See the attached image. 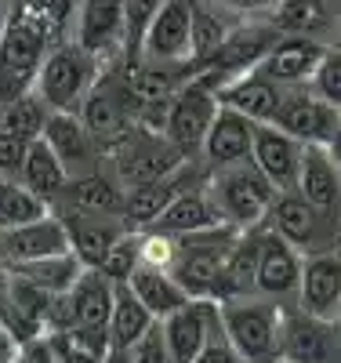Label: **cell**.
Here are the masks:
<instances>
[{
    "label": "cell",
    "instance_id": "38",
    "mask_svg": "<svg viewBox=\"0 0 341 363\" xmlns=\"http://www.w3.org/2000/svg\"><path fill=\"white\" fill-rule=\"evenodd\" d=\"M142 265V233H135V229H128L116 244L109 247V255L102 258V265H99V272L102 277H109L113 284H128L131 280V272Z\"/></svg>",
    "mask_w": 341,
    "mask_h": 363
},
{
    "label": "cell",
    "instance_id": "12",
    "mask_svg": "<svg viewBox=\"0 0 341 363\" xmlns=\"http://www.w3.org/2000/svg\"><path fill=\"white\" fill-rule=\"evenodd\" d=\"M280 131H287L291 138H298L301 145H327L330 135L341 124V113L334 106H327L313 87H287V95L280 102V113L272 120Z\"/></svg>",
    "mask_w": 341,
    "mask_h": 363
},
{
    "label": "cell",
    "instance_id": "42",
    "mask_svg": "<svg viewBox=\"0 0 341 363\" xmlns=\"http://www.w3.org/2000/svg\"><path fill=\"white\" fill-rule=\"evenodd\" d=\"M11 363H58V356L51 349V338L47 335H37V338L18 342V352H15Z\"/></svg>",
    "mask_w": 341,
    "mask_h": 363
},
{
    "label": "cell",
    "instance_id": "2",
    "mask_svg": "<svg viewBox=\"0 0 341 363\" xmlns=\"http://www.w3.org/2000/svg\"><path fill=\"white\" fill-rule=\"evenodd\" d=\"M229 84V77H222L218 69H193L174 95H171V109H167V124H164V138L178 149L181 160H200L203 138L214 124L218 113V91Z\"/></svg>",
    "mask_w": 341,
    "mask_h": 363
},
{
    "label": "cell",
    "instance_id": "6",
    "mask_svg": "<svg viewBox=\"0 0 341 363\" xmlns=\"http://www.w3.org/2000/svg\"><path fill=\"white\" fill-rule=\"evenodd\" d=\"M265 225H269L272 233H280L301 258H305V255H320V251L341 247V218L323 215L320 207H313L308 200H301L294 189H291V193H276Z\"/></svg>",
    "mask_w": 341,
    "mask_h": 363
},
{
    "label": "cell",
    "instance_id": "11",
    "mask_svg": "<svg viewBox=\"0 0 341 363\" xmlns=\"http://www.w3.org/2000/svg\"><path fill=\"white\" fill-rule=\"evenodd\" d=\"M301 280V255L287 244L280 233L262 225L258 233V272H255V294L272 298L280 306H294Z\"/></svg>",
    "mask_w": 341,
    "mask_h": 363
},
{
    "label": "cell",
    "instance_id": "49",
    "mask_svg": "<svg viewBox=\"0 0 341 363\" xmlns=\"http://www.w3.org/2000/svg\"><path fill=\"white\" fill-rule=\"evenodd\" d=\"M334 44L341 48V11H337V22H334Z\"/></svg>",
    "mask_w": 341,
    "mask_h": 363
},
{
    "label": "cell",
    "instance_id": "9",
    "mask_svg": "<svg viewBox=\"0 0 341 363\" xmlns=\"http://www.w3.org/2000/svg\"><path fill=\"white\" fill-rule=\"evenodd\" d=\"M193 4H196V0H164V8L157 11V18H152L149 29H145L138 62H174V66H189Z\"/></svg>",
    "mask_w": 341,
    "mask_h": 363
},
{
    "label": "cell",
    "instance_id": "20",
    "mask_svg": "<svg viewBox=\"0 0 341 363\" xmlns=\"http://www.w3.org/2000/svg\"><path fill=\"white\" fill-rule=\"evenodd\" d=\"M62 251H69V244H66V229H62L58 215H47L29 225H15V229H0V265L4 269L51 258Z\"/></svg>",
    "mask_w": 341,
    "mask_h": 363
},
{
    "label": "cell",
    "instance_id": "34",
    "mask_svg": "<svg viewBox=\"0 0 341 363\" xmlns=\"http://www.w3.org/2000/svg\"><path fill=\"white\" fill-rule=\"evenodd\" d=\"M47 116H51L47 102L37 95V91H26L22 99H15V102H8L4 109H0V128H4L8 135H15V138H22V142H37L44 135V128H47Z\"/></svg>",
    "mask_w": 341,
    "mask_h": 363
},
{
    "label": "cell",
    "instance_id": "3",
    "mask_svg": "<svg viewBox=\"0 0 341 363\" xmlns=\"http://www.w3.org/2000/svg\"><path fill=\"white\" fill-rule=\"evenodd\" d=\"M51 48H55L51 33L29 15V8L22 0H15L8 29L0 37V109L15 99H22L26 91H33L37 73H40Z\"/></svg>",
    "mask_w": 341,
    "mask_h": 363
},
{
    "label": "cell",
    "instance_id": "31",
    "mask_svg": "<svg viewBox=\"0 0 341 363\" xmlns=\"http://www.w3.org/2000/svg\"><path fill=\"white\" fill-rule=\"evenodd\" d=\"M160 320L152 316L142 301L131 294L128 284H116V294H113V313H109V327H106V338H109V349H123L138 342L149 327H157Z\"/></svg>",
    "mask_w": 341,
    "mask_h": 363
},
{
    "label": "cell",
    "instance_id": "45",
    "mask_svg": "<svg viewBox=\"0 0 341 363\" xmlns=\"http://www.w3.org/2000/svg\"><path fill=\"white\" fill-rule=\"evenodd\" d=\"M18 352V338H15V330L8 327V320L0 316V363H11Z\"/></svg>",
    "mask_w": 341,
    "mask_h": 363
},
{
    "label": "cell",
    "instance_id": "30",
    "mask_svg": "<svg viewBox=\"0 0 341 363\" xmlns=\"http://www.w3.org/2000/svg\"><path fill=\"white\" fill-rule=\"evenodd\" d=\"M240 18H233L225 8H218L214 0H196L193 4V44H189V66L200 69L207 58L225 44V37L233 33V26Z\"/></svg>",
    "mask_w": 341,
    "mask_h": 363
},
{
    "label": "cell",
    "instance_id": "44",
    "mask_svg": "<svg viewBox=\"0 0 341 363\" xmlns=\"http://www.w3.org/2000/svg\"><path fill=\"white\" fill-rule=\"evenodd\" d=\"M189 363H243L240 356H236V349L229 345V338H225V330H218Z\"/></svg>",
    "mask_w": 341,
    "mask_h": 363
},
{
    "label": "cell",
    "instance_id": "1",
    "mask_svg": "<svg viewBox=\"0 0 341 363\" xmlns=\"http://www.w3.org/2000/svg\"><path fill=\"white\" fill-rule=\"evenodd\" d=\"M284 313H287V306H280L272 298H262V294L218 301L222 330L243 363H280Z\"/></svg>",
    "mask_w": 341,
    "mask_h": 363
},
{
    "label": "cell",
    "instance_id": "26",
    "mask_svg": "<svg viewBox=\"0 0 341 363\" xmlns=\"http://www.w3.org/2000/svg\"><path fill=\"white\" fill-rule=\"evenodd\" d=\"M294 193L301 200H308L313 207H320L323 215L341 218V171L334 167V160L327 157L323 145H305Z\"/></svg>",
    "mask_w": 341,
    "mask_h": 363
},
{
    "label": "cell",
    "instance_id": "46",
    "mask_svg": "<svg viewBox=\"0 0 341 363\" xmlns=\"http://www.w3.org/2000/svg\"><path fill=\"white\" fill-rule=\"evenodd\" d=\"M8 309H11V272L0 265V316L8 320Z\"/></svg>",
    "mask_w": 341,
    "mask_h": 363
},
{
    "label": "cell",
    "instance_id": "27",
    "mask_svg": "<svg viewBox=\"0 0 341 363\" xmlns=\"http://www.w3.org/2000/svg\"><path fill=\"white\" fill-rule=\"evenodd\" d=\"M337 11H341V0H280V4L272 8L269 22L280 29V33L323 40L327 29H330V37H334Z\"/></svg>",
    "mask_w": 341,
    "mask_h": 363
},
{
    "label": "cell",
    "instance_id": "17",
    "mask_svg": "<svg viewBox=\"0 0 341 363\" xmlns=\"http://www.w3.org/2000/svg\"><path fill=\"white\" fill-rule=\"evenodd\" d=\"M330 44L316 40V37H294V33H280V40H276L269 48V55L262 58L258 73L269 77L272 84L280 87H305L308 80H313L320 58Z\"/></svg>",
    "mask_w": 341,
    "mask_h": 363
},
{
    "label": "cell",
    "instance_id": "29",
    "mask_svg": "<svg viewBox=\"0 0 341 363\" xmlns=\"http://www.w3.org/2000/svg\"><path fill=\"white\" fill-rule=\"evenodd\" d=\"M128 287H131V294L142 301V306L157 316V320H164V316H171L178 306H185V291L178 287V280L171 277L167 269H157V265H138L135 272H131V280H128Z\"/></svg>",
    "mask_w": 341,
    "mask_h": 363
},
{
    "label": "cell",
    "instance_id": "48",
    "mask_svg": "<svg viewBox=\"0 0 341 363\" xmlns=\"http://www.w3.org/2000/svg\"><path fill=\"white\" fill-rule=\"evenodd\" d=\"M11 8H15V0H0V37H4V29H8Z\"/></svg>",
    "mask_w": 341,
    "mask_h": 363
},
{
    "label": "cell",
    "instance_id": "24",
    "mask_svg": "<svg viewBox=\"0 0 341 363\" xmlns=\"http://www.w3.org/2000/svg\"><path fill=\"white\" fill-rule=\"evenodd\" d=\"M47 142V149L58 157V164L66 167V174H84L91 167H99V153H95V138L80 124L77 113H51L47 128L40 135Z\"/></svg>",
    "mask_w": 341,
    "mask_h": 363
},
{
    "label": "cell",
    "instance_id": "28",
    "mask_svg": "<svg viewBox=\"0 0 341 363\" xmlns=\"http://www.w3.org/2000/svg\"><path fill=\"white\" fill-rule=\"evenodd\" d=\"M18 182H22V186L33 193V196H40L47 207H55L58 196H62V189H66L69 174H66V167L58 164V157L47 149V142L37 138V142H29V149H26Z\"/></svg>",
    "mask_w": 341,
    "mask_h": 363
},
{
    "label": "cell",
    "instance_id": "21",
    "mask_svg": "<svg viewBox=\"0 0 341 363\" xmlns=\"http://www.w3.org/2000/svg\"><path fill=\"white\" fill-rule=\"evenodd\" d=\"M66 211H95V215H120L123 211V186L109 167H91L84 174H73L62 189L51 215H66ZM123 218V215H120Z\"/></svg>",
    "mask_w": 341,
    "mask_h": 363
},
{
    "label": "cell",
    "instance_id": "14",
    "mask_svg": "<svg viewBox=\"0 0 341 363\" xmlns=\"http://www.w3.org/2000/svg\"><path fill=\"white\" fill-rule=\"evenodd\" d=\"M294 309H301L308 316L337 320V309H341V247L301 258V280H298Z\"/></svg>",
    "mask_w": 341,
    "mask_h": 363
},
{
    "label": "cell",
    "instance_id": "33",
    "mask_svg": "<svg viewBox=\"0 0 341 363\" xmlns=\"http://www.w3.org/2000/svg\"><path fill=\"white\" fill-rule=\"evenodd\" d=\"M47 338H51L58 363H106V356H109L106 330L62 327V330H47Z\"/></svg>",
    "mask_w": 341,
    "mask_h": 363
},
{
    "label": "cell",
    "instance_id": "22",
    "mask_svg": "<svg viewBox=\"0 0 341 363\" xmlns=\"http://www.w3.org/2000/svg\"><path fill=\"white\" fill-rule=\"evenodd\" d=\"M113 294L116 284L102 277L99 269H84L80 280L62 294L66 306V327H84V330H106L109 313H113Z\"/></svg>",
    "mask_w": 341,
    "mask_h": 363
},
{
    "label": "cell",
    "instance_id": "7",
    "mask_svg": "<svg viewBox=\"0 0 341 363\" xmlns=\"http://www.w3.org/2000/svg\"><path fill=\"white\" fill-rule=\"evenodd\" d=\"M280 363H341V320L308 316L287 306Z\"/></svg>",
    "mask_w": 341,
    "mask_h": 363
},
{
    "label": "cell",
    "instance_id": "15",
    "mask_svg": "<svg viewBox=\"0 0 341 363\" xmlns=\"http://www.w3.org/2000/svg\"><path fill=\"white\" fill-rule=\"evenodd\" d=\"M181 164H185V160L178 157V149H174L164 135L138 131L135 142L109 164V171L116 174V182H120L123 189H131V186H145V182L167 178V174L178 171Z\"/></svg>",
    "mask_w": 341,
    "mask_h": 363
},
{
    "label": "cell",
    "instance_id": "25",
    "mask_svg": "<svg viewBox=\"0 0 341 363\" xmlns=\"http://www.w3.org/2000/svg\"><path fill=\"white\" fill-rule=\"evenodd\" d=\"M287 95V87L272 84L269 77H262L258 69L255 73H243V77H233L222 91H218V102L236 109L240 116H247L251 124H272L276 113H280V102Z\"/></svg>",
    "mask_w": 341,
    "mask_h": 363
},
{
    "label": "cell",
    "instance_id": "40",
    "mask_svg": "<svg viewBox=\"0 0 341 363\" xmlns=\"http://www.w3.org/2000/svg\"><path fill=\"white\" fill-rule=\"evenodd\" d=\"M308 87H313L327 106H334L341 113V48L337 44H330L323 51V58H320L313 80H308Z\"/></svg>",
    "mask_w": 341,
    "mask_h": 363
},
{
    "label": "cell",
    "instance_id": "8",
    "mask_svg": "<svg viewBox=\"0 0 341 363\" xmlns=\"http://www.w3.org/2000/svg\"><path fill=\"white\" fill-rule=\"evenodd\" d=\"M73 44L102 66L123 62V0H80Z\"/></svg>",
    "mask_w": 341,
    "mask_h": 363
},
{
    "label": "cell",
    "instance_id": "37",
    "mask_svg": "<svg viewBox=\"0 0 341 363\" xmlns=\"http://www.w3.org/2000/svg\"><path fill=\"white\" fill-rule=\"evenodd\" d=\"M160 8H164V0H123V62L128 66L138 62L145 29L157 18Z\"/></svg>",
    "mask_w": 341,
    "mask_h": 363
},
{
    "label": "cell",
    "instance_id": "10",
    "mask_svg": "<svg viewBox=\"0 0 341 363\" xmlns=\"http://www.w3.org/2000/svg\"><path fill=\"white\" fill-rule=\"evenodd\" d=\"M218 330H222L218 301H207V298H189L185 306H178L171 316L160 320V335L171 363H189Z\"/></svg>",
    "mask_w": 341,
    "mask_h": 363
},
{
    "label": "cell",
    "instance_id": "16",
    "mask_svg": "<svg viewBox=\"0 0 341 363\" xmlns=\"http://www.w3.org/2000/svg\"><path fill=\"white\" fill-rule=\"evenodd\" d=\"M305 145L280 131L276 124H255V142H251V164L269 178L276 193H291L298 186Z\"/></svg>",
    "mask_w": 341,
    "mask_h": 363
},
{
    "label": "cell",
    "instance_id": "36",
    "mask_svg": "<svg viewBox=\"0 0 341 363\" xmlns=\"http://www.w3.org/2000/svg\"><path fill=\"white\" fill-rule=\"evenodd\" d=\"M55 44H66L73 40V26H77V11H80V0H22Z\"/></svg>",
    "mask_w": 341,
    "mask_h": 363
},
{
    "label": "cell",
    "instance_id": "41",
    "mask_svg": "<svg viewBox=\"0 0 341 363\" xmlns=\"http://www.w3.org/2000/svg\"><path fill=\"white\" fill-rule=\"evenodd\" d=\"M26 149H29V142H22V138H15L0 128V178H18Z\"/></svg>",
    "mask_w": 341,
    "mask_h": 363
},
{
    "label": "cell",
    "instance_id": "4",
    "mask_svg": "<svg viewBox=\"0 0 341 363\" xmlns=\"http://www.w3.org/2000/svg\"><path fill=\"white\" fill-rule=\"evenodd\" d=\"M207 196L218 207L222 222L229 229L243 233V229L265 225L276 189L269 186V178L251 160H243V164H233L222 171H211L207 174Z\"/></svg>",
    "mask_w": 341,
    "mask_h": 363
},
{
    "label": "cell",
    "instance_id": "32",
    "mask_svg": "<svg viewBox=\"0 0 341 363\" xmlns=\"http://www.w3.org/2000/svg\"><path fill=\"white\" fill-rule=\"evenodd\" d=\"M11 272L58 298V294H66V291L80 280L84 265H80V258H77L73 251H62V255H51V258H37V262H26V265H11Z\"/></svg>",
    "mask_w": 341,
    "mask_h": 363
},
{
    "label": "cell",
    "instance_id": "13",
    "mask_svg": "<svg viewBox=\"0 0 341 363\" xmlns=\"http://www.w3.org/2000/svg\"><path fill=\"white\" fill-rule=\"evenodd\" d=\"M276 40H280V29H276L269 18H243V22L233 26L225 44L214 51L200 69H218L229 80L243 77V73H255Z\"/></svg>",
    "mask_w": 341,
    "mask_h": 363
},
{
    "label": "cell",
    "instance_id": "47",
    "mask_svg": "<svg viewBox=\"0 0 341 363\" xmlns=\"http://www.w3.org/2000/svg\"><path fill=\"white\" fill-rule=\"evenodd\" d=\"M323 149H327V157H330V160H334V167H337V171H341V124H337V131H334V135H330V142H327V145H323Z\"/></svg>",
    "mask_w": 341,
    "mask_h": 363
},
{
    "label": "cell",
    "instance_id": "43",
    "mask_svg": "<svg viewBox=\"0 0 341 363\" xmlns=\"http://www.w3.org/2000/svg\"><path fill=\"white\" fill-rule=\"evenodd\" d=\"M218 8H225L233 18H269L272 8L280 4V0H214Z\"/></svg>",
    "mask_w": 341,
    "mask_h": 363
},
{
    "label": "cell",
    "instance_id": "39",
    "mask_svg": "<svg viewBox=\"0 0 341 363\" xmlns=\"http://www.w3.org/2000/svg\"><path fill=\"white\" fill-rule=\"evenodd\" d=\"M106 363H171L167 345H164V335H160V323L149 327L138 342L123 345V349H109Z\"/></svg>",
    "mask_w": 341,
    "mask_h": 363
},
{
    "label": "cell",
    "instance_id": "35",
    "mask_svg": "<svg viewBox=\"0 0 341 363\" xmlns=\"http://www.w3.org/2000/svg\"><path fill=\"white\" fill-rule=\"evenodd\" d=\"M51 215V207L33 196L18 178H0V229H15V225H29Z\"/></svg>",
    "mask_w": 341,
    "mask_h": 363
},
{
    "label": "cell",
    "instance_id": "50",
    "mask_svg": "<svg viewBox=\"0 0 341 363\" xmlns=\"http://www.w3.org/2000/svg\"><path fill=\"white\" fill-rule=\"evenodd\" d=\"M337 320H341V309H337Z\"/></svg>",
    "mask_w": 341,
    "mask_h": 363
},
{
    "label": "cell",
    "instance_id": "18",
    "mask_svg": "<svg viewBox=\"0 0 341 363\" xmlns=\"http://www.w3.org/2000/svg\"><path fill=\"white\" fill-rule=\"evenodd\" d=\"M62 229H66V244L69 251L80 258L84 269H99L102 258L109 255V247L128 233L120 215H95V211H66Z\"/></svg>",
    "mask_w": 341,
    "mask_h": 363
},
{
    "label": "cell",
    "instance_id": "19",
    "mask_svg": "<svg viewBox=\"0 0 341 363\" xmlns=\"http://www.w3.org/2000/svg\"><path fill=\"white\" fill-rule=\"evenodd\" d=\"M251 142H255V124L251 120L240 116L229 106H218L214 124H211V131L203 138V149H200L203 171L211 174V171H222V167L251 160Z\"/></svg>",
    "mask_w": 341,
    "mask_h": 363
},
{
    "label": "cell",
    "instance_id": "5",
    "mask_svg": "<svg viewBox=\"0 0 341 363\" xmlns=\"http://www.w3.org/2000/svg\"><path fill=\"white\" fill-rule=\"evenodd\" d=\"M102 69L106 66L99 62V58H91L84 48L66 40V44H55L47 51L33 91L47 102L51 113H77V106L84 102V95L91 91V84L99 80Z\"/></svg>",
    "mask_w": 341,
    "mask_h": 363
},
{
    "label": "cell",
    "instance_id": "23",
    "mask_svg": "<svg viewBox=\"0 0 341 363\" xmlns=\"http://www.w3.org/2000/svg\"><path fill=\"white\" fill-rule=\"evenodd\" d=\"M214 225H225L214 200L207 196V182L200 186H189L181 189L167 207L164 215L152 222L145 233H157V236H189V233H203V229H214Z\"/></svg>",
    "mask_w": 341,
    "mask_h": 363
}]
</instances>
